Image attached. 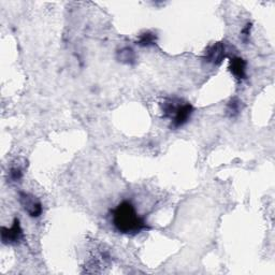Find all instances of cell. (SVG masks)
<instances>
[{
    "instance_id": "obj_2",
    "label": "cell",
    "mask_w": 275,
    "mask_h": 275,
    "mask_svg": "<svg viewBox=\"0 0 275 275\" xmlns=\"http://www.w3.org/2000/svg\"><path fill=\"white\" fill-rule=\"evenodd\" d=\"M162 111L165 118L171 119V128L179 129L192 117L194 106L178 98H167L162 103Z\"/></svg>"
},
{
    "instance_id": "obj_9",
    "label": "cell",
    "mask_w": 275,
    "mask_h": 275,
    "mask_svg": "<svg viewBox=\"0 0 275 275\" xmlns=\"http://www.w3.org/2000/svg\"><path fill=\"white\" fill-rule=\"evenodd\" d=\"M156 42H157L156 34L148 32V33L142 34L139 37V39H138L136 41V44L140 45V47L142 48H145V47H152V45H155Z\"/></svg>"
},
{
    "instance_id": "obj_1",
    "label": "cell",
    "mask_w": 275,
    "mask_h": 275,
    "mask_svg": "<svg viewBox=\"0 0 275 275\" xmlns=\"http://www.w3.org/2000/svg\"><path fill=\"white\" fill-rule=\"evenodd\" d=\"M112 220L116 230L124 234L133 235L149 229L147 221L138 214L133 204L129 201H123L113 210Z\"/></svg>"
},
{
    "instance_id": "obj_5",
    "label": "cell",
    "mask_w": 275,
    "mask_h": 275,
    "mask_svg": "<svg viewBox=\"0 0 275 275\" xmlns=\"http://www.w3.org/2000/svg\"><path fill=\"white\" fill-rule=\"evenodd\" d=\"M227 55V48L224 42H217L213 44L205 52L204 59L213 65H219Z\"/></svg>"
},
{
    "instance_id": "obj_4",
    "label": "cell",
    "mask_w": 275,
    "mask_h": 275,
    "mask_svg": "<svg viewBox=\"0 0 275 275\" xmlns=\"http://www.w3.org/2000/svg\"><path fill=\"white\" fill-rule=\"evenodd\" d=\"M20 202L23 209L28 214L30 217H39L42 214V204L40 200L32 194L21 192L20 193Z\"/></svg>"
},
{
    "instance_id": "obj_6",
    "label": "cell",
    "mask_w": 275,
    "mask_h": 275,
    "mask_svg": "<svg viewBox=\"0 0 275 275\" xmlns=\"http://www.w3.org/2000/svg\"><path fill=\"white\" fill-rule=\"evenodd\" d=\"M246 62L241 57H233L230 60V69L231 73L234 75L235 79L244 80L246 78Z\"/></svg>"
},
{
    "instance_id": "obj_8",
    "label": "cell",
    "mask_w": 275,
    "mask_h": 275,
    "mask_svg": "<svg viewBox=\"0 0 275 275\" xmlns=\"http://www.w3.org/2000/svg\"><path fill=\"white\" fill-rule=\"evenodd\" d=\"M242 111V101H240L238 98H233L228 102L226 108V114L228 117H235L238 116L240 112Z\"/></svg>"
},
{
    "instance_id": "obj_11",
    "label": "cell",
    "mask_w": 275,
    "mask_h": 275,
    "mask_svg": "<svg viewBox=\"0 0 275 275\" xmlns=\"http://www.w3.org/2000/svg\"><path fill=\"white\" fill-rule=\"evenodd\" d=\"M250 29H251V24L250 23H247V24L244 26L241 32V39L244 43H247L249 40V36H250Z\"/></svg>"
},
{
    "instance_id": "obj_3",
    "label": "cell",
    "mask_w": 275,
    "mask_h": 275,
    "mask_svg": "<svg viewBox=\"0 0 275 275\" xmlns=\"http://www.w3.org/2000/svg\"><path fill=\"white\" fill-rule=\"evenodd\" d=\"M23 239H24V233H23V229L21 227L19 218L14 219L11 228H2V241L6 245H15V244H19Z\"/></svg>"
},
{
    "instance_id": "obj_10",
    "label": "cell",
    "mask_w": 275,
    "mask_h": 275,
    "mask_svg": "<svg viewBox=\"0 0 275 275\" xmlns=\"http://www.w3.org/2000/svg\"><path fill=\"white\" fill-rule=\"evenodd\" d=\"M9 177L12 182H19L23 178V168L21 166H13L11 167Z\"/></svg>"
},
{
    "instance_id": "obj_7",
    "label": "cell",
    "mask_w": 275,
    "mask_h": 275,
    "mask_svg": "<svg viewBox=\"0 0 275 275\" xmlns=\"http://www.w3.org/2000/svg\"><path fill=\"white\" fill-rule=\"evenodd\" d=\"M135 53L131 48H124L117 52V59L124 64L132 65L135 63Z\"/></svg>"
}]
</instances>
